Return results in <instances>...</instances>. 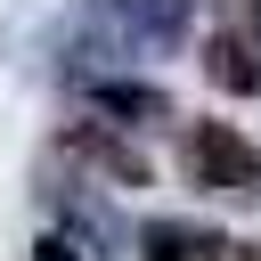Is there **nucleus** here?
Here are the masks:
<instances>
[{"mask_svg":"<svg viewBox=\"0 0 261 261\" xmlns=\"http://www.w3.org/2000/svg\"><path fill=\"white\" fill-rule=\"evenodd\" d=\"M179 163H188V179L204 188V196H228V204H245V196H261V147L237 130V122H188V139H179Z\"/></svg>","mask_w":261,"mask_h":261,"instance_id":"nucleus-1","label":"nucleus"},{"mask_svg":"<svg viewBox=\"0 0 261 261\" xmlns=\"http://www.w3.org/2000/svg\"><path fill=\"white\" fill-rule=\"evenodd\" d=\"M90 8L114 33V49H139V57L179 49L188 41V16H196V0H90Z\"/></svg>","mask_w":261,"mask_h":261,"instance_id":"nucleus-2","label":"nucleus"},{"mask_svg":"<svg viewBox=\"0 0 261 261\" xmlns=\"http://www.w3.org/2000/svg\"><path fill=\"white\" fill-rule=\"evenodd\" d=\"M57 228L73 253H98V261H130V228L122 212H106L90 188H57Z\"/></svg>","mask_w":261,"mask_h":261,"instance_id":"nucleus-3","label":"nucleus"},{"mask_svg":"<svg viewBox=\"0 0 261 261\" xmlns=\"http://www.w3.org/2000/svg\"><path fill=\"white\" fill-rule=\"evenodd\" d=\"M90 106L114 122H171V98L155 82H130V73H90Z\"/></svg>","mask_w":261,"mask_h":261,"instance_id":"nucleus-4","label":"nucleus"},{"mask_svg":"<svg viewBox=\"0 0 261 261\" xmlns=\"http://www.w3.org/2000/svg\"><path fill=\"white\" fill-rule=\"evenodd\" d=\"M228 237L212 228H188V220H147L139 228V261H220Z\"/></svg>","mask_w":261,"mask_h":261,"instance_id":"nucleus-5","label":"nucleus"},{"mask_svg":"<svg viewBox=\"0 0 261 261\" xmlns=\"http://www.w3.org/2000/svg\"><path fill=\"white\" fill-rule=\"evenodd\" d=\"M73 155H90L98 171H114L122 188H147V155H139L130 139H114V130H98V122H82V130H73Z\"/></svg>","mask_w":261,"mask_h":261,"instance_id":"nucleus-6","label":"nucleus"},{"mask_svg":"<svg viewBox=\"0 0 261 261\" xmlns=\"http://www.w3.org/2000/svg\"><path fill=\"white\" fill-rule=\"evenodd\" d=\"M204 73H212L220 90H237V98H253V90H261V57H253L237 33H220V41L204 49Z\"/></svg>","mask_w":261,"mask_h":261,"instance_id":"nucleus-7","label":"nucleus"},{"mask_svg":"<svg viewBox=\"0 0 261 261\" xmlns=\"http://www.w3.org/2000/svg\"><path fill=\"white\" fill-rule=\"evenodd\" d=\"M253 24H261V0H253Z\"/></svg>","mask_w":261,"mask_h":261,"instance_id":"nucleus-8","label":"nucleus"}]
</instances>
